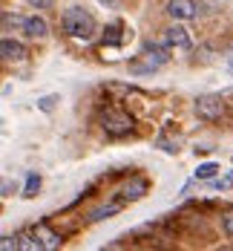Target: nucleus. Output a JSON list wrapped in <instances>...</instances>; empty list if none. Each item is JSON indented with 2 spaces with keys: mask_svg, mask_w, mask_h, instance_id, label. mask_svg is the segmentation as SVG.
Returning <instances> with one entry per match:
<instances>
[{
  "mask_svg": "<svg viewBox=\"0 0 233 251\" xmlns=\"http://www.w3.org/2000/svg\"><path fill=\"white\" fill-rule=\"evenodd\" d=\"M26 58V47L15 38H0V61L6 64H21Z\"/></svg>",
  "mask_w": 233,
  "mask_h": 251,
  "instance_id": "nucleus-9",
  "label": "nucleus"
},
{
  "mask_svg": "<svg viewBox=\"0 0 233 251\" xmlns=\"http://www.w3.org/2000/svg\"><path fill=\"white\" fill-rule=\"evenodd\" d=\"M158 148H161L164 153H179V148H176L170 139H158Z\"/></svg>",
  "mask_w": 233,
  "mask_h": 251,
  "instance_id": "nucleus-18",
  "label": "nucleus"
},
{
  "mask_svg": "<svg viewBox=\"0 0 233 251\" xmlns=\"http://www.w3.org/2000/svg\"><path fill=\"white\" fill-rule=\"evenodd\" d=\"M167 15L173 21H196L199 18V3L196 0H170L167 3Z\"/></svg>",
  "mask_w": 233,
  "mask_h": 251,
  "instance_id": "nucleus-7",
  "label": "nucleus"
},
{
  "mask_svg": "<svg viewBox=\"0 0 233 251\" xmlns=\"http://www.w3.org/2000/svg\"><path fill=\"white\" fill-rule=\"evenodd\" d=\"M98 125H101V130L106 136L124 139V136H129L135 130V119L124 107H104L101 113H98Z\"/></svg>",
  "mask_w": 233,
  "mask_h": 251,
  "instance_id": "nucleus-3",
  "label": "nucleus"
},
{
  "mask_svg": "<svg viewBox=\"0 0 233 251\" xmlns=\"http://www.w3.org/2000/svg\"><path fill=\"white\" fill-rule=\"evenodd\" d=\"M29 6H35V9H52V3L55 0H26Z\"/></svg>",
  "mask_w": 233,
  "mask_h": 251,
  "instance_id": "nucleus-19",
  "label": "nucleus"
},
{
  "mask_svg": "<svg viewBox=\"0 0 233 251\" xmlns=\"http://www.w3.org/2000/svg\"><path fill=\"white\" fill-rule=\"evenodd\" d=\"M147 191H150V179L147 176H129L127 182L118 188V197L115 200H121L124 205H129V202H138Z\"/></svg>",
  "mask_w": 233,
  "mask_h": 251,
  "instance_id": "nucleus-5",
  "label": "nucleus"
},
{
  "mask_svg": "<svg viewBox=\"0 0 233 251\" xmlns=\"http://www.w3.org/2000/svg\"><path fill=\"white\" fill-rule=\"evenodd\" d=\"M18 249H38V251H49V249H58L61 243H64V237L58 234V231H52L46 223H38V226L26 228V231H21L18 237Z\"/></svg>",
  "mask_w": 233,
  "mask_h": 251,
  "instance_id": "nucleus-1",
  "label": "nucleus"
},
{
  "mask_svg": "<svg viewBox=\"0 0 233 251\" xmlns=\"http://www.w3.org/2000/svg\"><path fill=\"white\" fill-rule=\"evenodd\" d=\"M164 47H167V50H193L190 32H187L184 26H170V29H164Z\"/></svg>",
  "mask_w": 233,
  "mask_h": 251,
  "instance_id": "nucleus-8",
  "label": "nucleus"
},
{
  "mask_svg": "<svg viewBox=\"0 0 233 251\" xmlns=\"http://www.w3.org/2000/svg\"><path fill=\"white\" fill-rule=\"evenodd\" d=\"M55 101H58V96H46V99H41V104H38V107H41L43 113H49L52 107H55Z\"/></svg>",
  "mask_w": 233,
  "mask_h": 251,
  "instance_id": "nucleus-17",
  "label": "nucleus"
},
{
  "mask_svg": "<svg viewBox=\"0 0 233 251\" xmlns=\"http://www.w3.org/2000/svg\"><path fill=\"white\" fill-rule=\"evenodd\" d=\"M124 208V202L121 200H112L106 202V205H101V208H95L92 214H89V223H101V220H106V217H112V214H118Z\"/></svg>",
  "mask_w": 233,
  "mask_h": 251,
  "instance_id": "nucleus-11",
  "label": "nucleus"
},
{
  "mask_svg": "<svg viewBox=\"0 0 233 251\" xmlns=\"http://www.w3.org/2000/svg\"><path fill=\"white\" fill-rule=\"evenodd\" d=\"M167 61H170V55H167L164 44H144V50L129 61V73L132 75H153Z\"/></svg>",
  "mask_w": 233,
  "mask_h": 251,
  "instance_id": "nucleus-2",
  "label": "nucleus"
},
{
  "mask_svg": "<svg viewBox=\"0 0 233 251\" xmlns=\"http://www.w3.org/2000/svg\"><path fill=\"white\" fill-rule=\"evenodd\" d=\"M222 231H225L228 237H233V211H225V214H222Z\"/></svg>",
  "mask_w": 233,
  "mask_h": 251,
  "instance_id": "nucleus-16",
  "label": "nucleus"
},
{
  "mask_svg": "<svg viewBox=\"0 0 233 251\" xmlns=\"http://www.w3.org/2000/svg\"><path fill=\"white\" fill-rule=\"evenodd\" d=\"M23 32L29 35V38H46L49 35V26H46V21L43 18H38V15H32V18H23Z\"/></svg>",
  "mask_w": 233,
  "mask_h": 251,
  "instance_id": "nucleus-10",
  "label": "nucleus"
},
{
  "mask_svg": "<svg viewBox=\"0 0 233 251\" xmlns=\"http://www.w3.org/2000/svg\"><path fill=\"white\" fill-rule=\"evenodd\" d=\"M38 188H41V176H38V174H29V179H26V188H23V197H26V200L38 197Z\"/></svg>",
  "mask_w": 233,
  "mask_h": 251,
  "instance_id": "nucleus-14",
  "label": "nucleus"
},
{
  "mask_svg": "<svg viewBox=\"0 0 233 251\" xmlns=\"http://www.w3.org/2000/svg\"><path fill=\"white\" fill-rule=\"evenodd\" d=\"M101 3H106V6H112V3H115V0H101Z\"/></svg>",
  "mask_w": 233,
  "mask_h": 251,
  "instance_id": "nucleus-20",
  "label": "nucleus"
},
{
  "mask_svg": "<svg viewBox=\"0 0 233 251\" xmlns=\"http://www.w3.org/2000/svg\"><path fill=\"white\" fill-rule=\"evenodd\" d=\"M231 185H233V174H231Z\"/></svg>",
  "mask_w": 233,
  "mask_h": 251,
  "instance_id": "nucleus-21",
  "label": "nucleus"
},
{
  "mask_svg": "<svg viewBox=\"0 0 233 251\" xmlns=\"http://www.w3.org/2000/svg\"><path fill=\"white\" fill-rule=\"evenodd\" d=\"M216 174H219V165H216V162H205V165H199L196 179H213Z\"/></svg>",
  "mask_w": 233,
  "mask_h": 251,
  "instance_id": "nucleus-15",
  "label": "nucleus"
},
{
  "mask_svg": "<svg viewBox=\"0 0 233 251\" xmlns=\"http://www.w3.org/2000/svg\"><path fill=\"white\" fill-rule=\"evenodd\" d=\"M196 116L202 122H219L225 116V101L219 96H199L196 99Z\"/></svg>",
  "mask_w": 233,
  "mask_h": 251,
  "instance_id": "nucleus-6",
  "label": "nucleus"
},
{
  "mask_svg": "<svg viewBox=\"0 0 233 251\" xmlns=\"http://www.w3.org/2000/svg\"><path fill=\"white\" fill-rule=\"evenodd\" d=\"M61 26H64V32L69 38H78V41H89L95 35V18L81 6H69L61 15Z\"/></svg>",
  "mask_w": 233,
  "mask_h": 251,
  "instance_id": "nucleus-4",
  "label": "nucleus"
},
{
  "mask_svg": "<svg viewBox=\"0 0 233 251\" xmlns=\"http://www.w3.org/2000/svg\"><path fill=\"white\" fill-rule=\"evenodd\" d=\"M12 32V29H23V18H18V15H3L0 18V32Z\"/></svg>",
  "mask_w": 233,
  "mask_h": 251,
  "instance_id": "nucleus-13",
  "label": "nucleus"
},
{
  "mask_svg": "<svg viewBox=\"0 0 233 251\" xmlns=\"http://www.w3.org/2000/svg\"><path fill=\"white\" fill-rule=\"evenodd\" d=\"M121 32H124V24H121V21H115V24L106 26L104 41H109V44H115V47H118V44H124V38H127V35H121Z\"/></svg>",
  "mask_w": 233,
  "mask_h": 251,
  "instance_id": "nucleus-12",
  "label": "nucleus"
},
{
  "mask_svg": "<svg viewBox=\"0 0 233 251\" xmlns=\"http://www.w3.org/2000/svg\"><path fill=\"white\" fill-rule=\"evenodd\" d=\"M231 70H233V64H231Z\"/></svg>",
  "mask_w": 233,
  "mask_h": 251,
  "instance_id": "nucleus-22",
  "label": "nucleus"
}]
</instances>
